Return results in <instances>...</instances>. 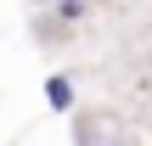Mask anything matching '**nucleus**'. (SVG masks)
<instances>
[{"instance_id":"f03ea898","label":"nucleus","mask_w":152,"mask_h":146,"mask_svg":"<svg viewBox=\"0 0 152 146\" xmlns=\"http://www.w3.org/2000/svg\"><path fill=\"white\" fill-rule=\"evenodd\" d=\"M56 11H62V17H68V23H79V17H85V0H62V6H56Z\"/></svg>"},{"instance_id":"f257e3e1","label":"nucleus","mask_w":152,"mask_h":146,"mask_svg":"<svg viewBox=\"0 0 152 146\" xmlns=\"http://www.w3.org/2000/svg\"><path fill=\"white\" fill-rule=\"evenodd\" d=\"M45 101H51L56 113H68V107H73V84H68L62 73H51V79H45Z\"/></svg>"}]
</instances>
